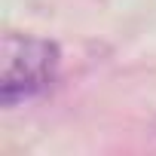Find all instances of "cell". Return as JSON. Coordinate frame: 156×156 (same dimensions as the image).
<instances>
[{
	"label": "cell",
	"instance_id": "obj_1",
	"mask_svg": "<svg viewBox=\"0 0 156 156\" xmlns=\"http://www.w3.org/2000/svg\"><path fill=\"white\" fill-rule=\"evenodd\" d=\"M58 49L49 40L6 34L3 37V104H16L40 92L55 73Z\"/></svg>",
	"mask_w": 156,
	"mask_h": 156
}]
</instances>
